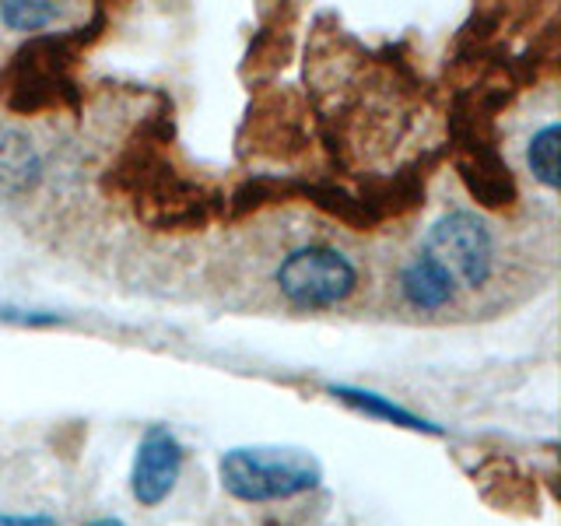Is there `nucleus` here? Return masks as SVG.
Wrapping results in <instances>:
<instances>
[{
    "label": "nucleus",
    "mask_w": 561,
    "mask_h": 526,
    "mask_svg": "<svg viewBox=\"0 0 561 526\" xmlns=\"http://www.w3.org/2000/svg\"><path fill=\"white\" fill-rule=\"evenodd\" d=\"M105 25V11L95 8L92 22L67 32L28 35L11 60L0 67V102L14 116H39L49 110H78L81 88L75 78L78 57Z\"/></svg>",
    "instance_id": "1"
},
{
    "label": "nucleus",
    "mask_w": 561,
    "mask_h": 526,
    "mask_svg": "<svg viewBox=\"0 0 561 526\" xmlns=\"http://www.w3.org/2000/svg\"><path fill=\"white\" fill-rule=\"evenodd\" d=\"M165 137L154 127L137 134L130 148L123 151L116 169H110L113 190L127 193L137 207V218H145L151 228H197L210 218V197L204 186L186 183L162 151Z\"/></svg>",
    "instance_id": "2"
},
{
    "label": "nucleus",
    "mask_w": 561,
    "mask_h": 526,
    "mask_svg": "<svg viewBox=\"0 0 561 526\" xmlns=\"http://www.w3.org/2000/svg\"><path fill=\"white\" fill-rule=\"evenodd\" d=\"M218 481L232 499L263 505L288 502L323 481V467L298 446H236L218 460Z\"/></svg>",
    "instance_id": "3"
},
{
    "label": "nucleus",
    "mask_w": 561,
    "mask_h": 526,
    "mask_svg": "<svg viewBox=\"0 0 561 526\" xmlns=\"http://www.w3.org/2000/svg\"><path fill=\"white\" fill-rule=\"evenodd\" d=\"M274 285L295 309H333L358 291V267L344 250L327 242H309L277 263Z\"/></svg>",
    "instance_id": "4"
},
{
    "label": "nucleus",
    "mask_w": 561,
    "mask_h": 526,
    "mask_svg": "<svg viewBox=\"0 0 561 526\" xmlns=\"http://www.w3.org/2000/svg\"><path fill=\"white\" fill-rule=\"evenodd\" d=\"M421 253L443 267L456 288L478 291L495 274V236L473 210H449L421 242Z\"/></svg>",
    "instance_id": "5"
},
{
    "label": "nucleus",
    "mask_w": 561,
    "mask_h": 526,
    "mask_svg": "<svg viewBox=\"0 0 561 526\" xmlns=\"http://www.w3.org/2000/svg\"><path fill=\"white\" fill-rule=\"evenodd\" d=\"M183 443L169 432L165 425H151L134 449V464H130V495L137 505L154 508L162 505L175 484H180L183 473Z\"/></svg>",
    "instance_id": "6"
},
{
    "label": "nucleus",
    "mask_w": 561,
    "mask_h": 526,
    "mask_svg": "<svg viewBox=\"0 0 561 526\" xmlns=\"http://www.w3.org/2000/svg\"><path fill=\"white\" fill-rule=\"evenodd\" d=\"M456 291H460V288L453 285V277L443 267H438L435 260H428L425 253H414L400 267V295H403V302L421 309V312H438V309L453 306Z\"/></svg>",
    "instance_id": "7"
},
{
    "label": "nucleus",
    "mask_w": 561,
    "mask_h": 526,
    "mask_svg": "<svg viewBox=\"0 0 561 526\" xmlns=\"http://www.w3.org/2000/svg\"><path fill=\"white\" fill-rule=\"evenodd\" d=\"M43 172L39 148L32 145V137L0 127V193H25Z\"/></svg>",
    "instance_id": "8"
},
{
    "label": "nucleus",
    "mask_w": 561,
    "mask_h": 526,
    "mask_svg": "<svg viewBox=\"0 0 561 526\" xmlns=\"http://www.w3.org/2000/svg\"><path fill=\"white\" fill-rule=\"evenodd\" d=\"M330 397H337L347 408H355L368 418H379V421H390V425H400V428H411V432H428V435H443V428L432 425V421L417 418L414 411L400 408L397 400L382 397L376 390H362V386H327Z\"/></svg>",
    "instance_id": "9"
},
{
    "label": "nucleus",
    "mask_w": 561,
    "mask_h": 526,
    "mask_svg": "<svg viewBox=\"0 0 561 526\" xmlns=\"http://www.w3.org/2000/svg\"><path fill=\"white\" fill-rule=\"evenodd\" d=\"M526 165H530L534 180L543 190H558L561 186V127L558 119L543 123V127L530 137L526 145Z\"/></svg>",
    "instance_id": "10"
},
{
    "label": "nucleus",
    "mask_w": 561,
    "mask_h": 526,
    "mask_svg": "<svg viewBox=\"0 0 561 526\" xmlns=\"http://www.w3.org/2000/svg\"><path fill=\"white\" fill-rule=\"evenodd\" d=\"M67 18L64 4H53V0H8L0 4V25L11 32H28V35H43L57 22Z\"/></svg>",
    "instance_id": "11"
},
{
    "label": "nucleus",
    "mask_w": 561,
    "mask_h": 526,
    "mask_svg": "<svg viewBox=\"0 0 561 526\" xmlns=\"http://www.w3.org/2000/svg\"><path fill=\"white\" fill-rule=\"evenodd\" d=\"M0 526H60V523H57V516H49V513H28V516L4 513V516H0Z\"/></svg>",
    "instance_id": "12"
},
{
    "label": "nucleus",
    "mask_w": 561,
    "mask_h": 526,
    "mask_svg": "<svg viewBox=\"0 0 561 526\" xmlns=\"http://www.w3.org/2000/svg\"><path fill=\"white\" fill-rule=\"evenodd\" d=\"M0 316H4V320H11V323H60V316L57 312H14V309H0Z\"/></svg>",
    "instance_id": "13"
},
{
    "label": "nucleus",
    "mask_w": 561,
    "mask_h": 526,
    "mask_svg": "<svg viewBox=\"0 0 561 526\" xmlns=\"http://www.w3.org/2000/svg\"><path fill=\"white\" fill-rule=\"evenodd\" d=\"M84 526H127V523H123V519H116V516H99V519L84 523Z\"/></svg>",
    "instance_id": "14"
}]
</instances>
